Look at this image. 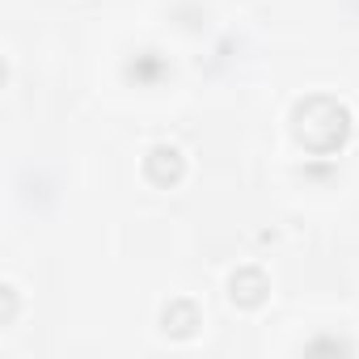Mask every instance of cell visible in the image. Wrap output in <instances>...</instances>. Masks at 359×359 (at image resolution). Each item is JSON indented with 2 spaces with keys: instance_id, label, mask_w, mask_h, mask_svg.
I'll return each instance as SVG.
<instances>
[{
  "instance_id": "6da1fadb",
  "label": "cell",
  "mask_w": 359,
  "mask_h": 359,
  "mask_svg": "<svg viewBox=\"0 0 359 359\" xmlns=\"http://www.w3.org/2000/svg\"><path fill=\"white\" fill-rule=\"evenodd\" d=\"M292 135L309 156H334L351 140V110L330 93H309L292 106Z\"/></svg>"
},
{
  "instance_id": "7a4b0ae2",
  "label": "cell",
  "mask_w": 359,
  "mask_h": 359,
  "mask_svg": "<svg viewBox=\"0 0 359 359\" xmlns=\"http://www.w3.org/2000/svg\"><path fill=\"white\" fill-rule=\"evenodd\" d=\"M144 177H148L152 187H161V191L177 187V182L187 177V156H182V148H173V144H152L148 156H144Z\"/></svg>"
},
{
  "instance_id": "3957f363",
  "label": "cell",
  "mask_w": 359,
  "mask_h": 359,
  "mask_svg": "<svg viewBox=\"0 0 359 359\" xmlns=\"http://www.w3.org/2000/svg\"><path fill=\"white\" fill-rule=\"evenodd\" d=\"M229 300L237 309H262L271 300V279L262 275V266H237L229 275Z\"/></svg>"
},
{
  "instance_id": "277c9868",
  "label": "cell",
  "mask_w": 359,
  "mask_h": 359,
  "mask_svg": "<svg viewBox=\"0 0 359 359\" xmlns=\"http://www.w3.org/2000/svg\"><path fill=\"white\" fill-rule=\"evenodd\" d=\"M199 325H203V313H199V304L187 300V296H173V300L161 309V330H165L169 338H177V342L195 338Z\"/></svg>"
},
{
  "instance_id": "5b68a950",
  "label": "cell",
  "mask_w": 359,
  "mask_h": 359,
  "mask_svg": "<svg viewBox=\"0 0 359 359\" xmlns=\"http://www.w3.org/2000/svg\"><path fill=\"white\" fill-rule=\"evenodd\" d=\"M123 76L127 81H135V85H161L165 76H169V60L161 55V51H140L135 60H127V68H123Z\"/></svg>"
},
{
  "instance_id": "8992f818",
  "label": "cell",
  "mask_w": 359,
  "mask_h": 359,
  "mask_svg": "<svg viewBox=\"0 0 359 359\" xmlns=\"http://www.w3.org/2000/svg\"><path fill=\"white\" fill-rule=\"evenodd\" d=\"M0 296H5V309H0V325H9V321L18 317V287L5 283V287H0Z\"/></svg>"
},
{
  "instance_id": "52a82bcc",
  "label": "cell",
  "mask_w": 359,
  "mask_h": 359,
  "mask_svg": "<svg viewBox=\"0 0 359 359\" xmlns=\"http://www.w3.org/2000/svg\"><path fill=\"white\" fill-rule=\"evenodd\" d=\"M304 351H351V346H346L342 338H313Z\"/></svg>"
}]
</instances>
